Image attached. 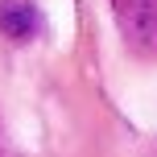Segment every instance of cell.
I'll list each match as a JSON object with an SVG mask.
<instances>
[{
	"mask_svg": "<svg viewBox=\"0 0 157 157\" xmlns=\"http://www.w3.org/2000/svg\"><path fill=\"white\" fill-rule=\"evenodd\" d=\"M112 13L128 50L157 54V0H112Z\"/></svg>",
	"mask_w": 157,
	"mask_h": 157,
	"instance_id": "cell-1",
	"label": "cell"
},
{
	"mask_svg": "<svg viewBox=\"0 0 157 157\" xmlns=\"http://www.w3.org/2000/svg\"><path fill=\"white\" fill-rule=\"evenodd\" d=\"M41 29V17L29 0H0V33L8 41H29Z\"/></svg>",
	"mask_w": 157,
	"mask_h": 157,
	"instance_id": "cell-2",
	"label": "cell"
}]
</instances>
